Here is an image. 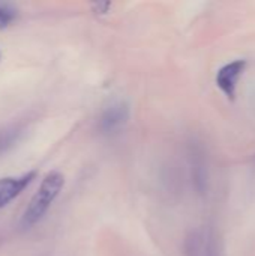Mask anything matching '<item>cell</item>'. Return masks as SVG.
<instances>
[{"label":"cell","instance_id":"cell-1","mask_svg":"<svg viewBox=\"0 0 255 256\" xmlns=\"http://www.w3.org/2000/svg\"><path fill=\"white\" fill-rule=\"evenodd\" d=\"M65 177L59 171H51L45 176L41 186L38 188L36 194L30 200L23 218H21V226L30 228L36 225L48 212L53 201L59 196L60 190L63 189Z\"/></svg>","mask_w":255,"mask_h":256},{"label":"cell","instance_id":"cell-2","mask_svg":"<svg viewBox=\"0 0 255 256\" xmlns=\"http://www.w3.org/2000/svg\"><path fill=\"white\" fill-rule=\"evenodd\" d=\"M245 69H246V60L245 58H237V60H233V62L224 64L216 72V76H215L216 86L221 88V92L228 99H234L237 82H239L240 76L243 75Z\"/></svg>","mask_w":255,"mask_h":256},{"label":"cell","instance_id":"cell-3","mask_svg":"<svg viewBox=\"0 0 255 256\" xmlns=\"http://www.w3.org/2000/svg\"><path fill=\"white\" fill-rule=\"evenodd\" d=\"M35 177H36V171H29L23 176L0 178V208H3L12 200H15L30 184V182Z\"/></svg>","mask_w":255,"mask_h":256},{"label":"cell","instance_id":"cell-4","mask_svg":"<svg viewBox=\"0 0 255 256\" xmlns=\"http://www.w3.org/2000/svg\"><path fill=\"white\" fill-rule=\"evenodd\" d=\"M129 118V106L125 100L113 102L101 117V129L105 134L117 132L120 128L126 124Z\"/></svg>","mask_w":255,"mask_h":256},{"label":"cell","instance_id":"cell-5","mask_svg":"<svg viewBox=\"0 0 255 256\" xmlns=\"http://www.w3.org/2000/svg\"><path fill=\"white\" fill-rule=\"evenodd\" d=\"M18 10L11 3H0V28L15 21Z\"/></svg>","mask_w":255,"mask_h":256}]
</instances>
